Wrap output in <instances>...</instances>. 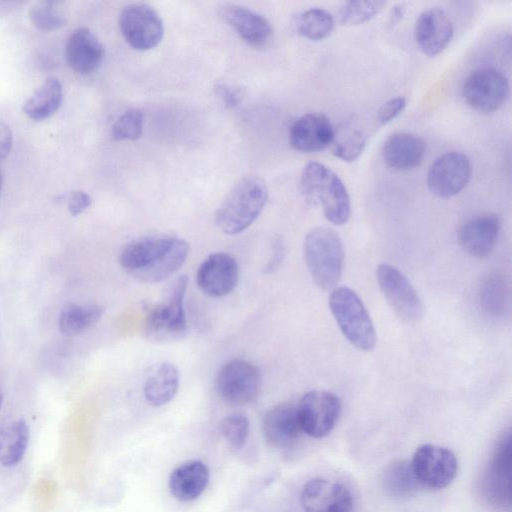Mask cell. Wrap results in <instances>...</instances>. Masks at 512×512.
I'll return each mask as SVG.
<instances>
[{"label": "cell", "mask_w": 512, "mask_h": 512, "mask_svg": "<svg viewBox=\"0 0 512 512\" xmlns=\"http://www.w3.org/2000/svg\"><path fill=\"white\" fill-rule=\"evenodd\" d=\"M500 232V220L495 214H484L466 221L458 232L462 249L475 258H485L494 249Z\"/></svg>", "instance_id": "20"}, {"label": "cell", "mask_w": 512, "mask_h": 512, "mask_svg": "<svg viewBox=\"0 0 512 512\" xmlns=\"http://www.w3.org/2000/svg\"><path fill=\"white\" fill-rule=\"evenodd\" d=\"M220 432L227 443L234 449L242 448L249 436V421L242 414L224 417L219 425Z\"/></svg>", "instance_id": "36"}, {"label": "cell", "mask_w": 512, "mask_h": 512, "mask_svg": "<svg viewBox=\"0 0 512 512\" xmlns=\"http://www.w3.org/2000/svg\"><path fill=\"white\" fill-rule=\"evenodd\" d=\"M144 114L140 109H130L120 115L112 126L114 140H136L143 129Z\"/></svg>", "instance_id": "35"}, {"label": "cell", "mask_w": 512, "mask_h": 512, "mask_svg": "<svg viewBox=\"0 0 512 512\" xmlns=\"http://www.w3.org/2000/svg\"><path fill=\"white\" fill-rule=\"evenodd\" d=\"M302 432L312 438H323L335 427L341 413V401L326 390L307 392L297 406Z\"/></svg>", "instance_id": "12"}, {"label": "cell", "mask_w": 512, "mask_h": 512, "mask_svg": "<svg viewBox=\"0 0 512 512\" xmlns=\"http://www.w3.org/2000/svg\"><path fill=\"white\" fill-rule=\"evenodd\" d=\"M410 463L420 486L432 490L449 486L458 471L455 454L450 449L435 444L420 445Z\"/></svg>", "instance_id": "8"}, {"label": "cell", "mask_w": 512, "mask_h": 512, "mask_svg": "<svg viewBox=\"0 0 512 512\" xmlns=\"http://www.w3.org/2000/svg\"><path fill=\"white\" fill-rule=\"evenodd\" d=\"M262 431L272 447L286 449L293 446L303 433L297 406L280 403L271 407L262 419Z\"/></svg>", "instance_id": "18"}, {"label": "cell", "mask_w": 512, "mask_h": 512, "mask_svg": "<svg viewBox=\"0 0 512 512\" xmlns=\"http://www.w3.org/2000/svg\"><path fill=\"white\" fill-rule=\"evenodd\" d=\"M453 33V23L440 7L423 11L415 23L416 43L419 49L429 57L441 53L451 41Z\"/></svg>", "instance_id": "17"}, {"label": "cell", "mask_w": 512, "mask_h": 512, "mask_svg": "<svg viewBox=\"0 0 512 512\" xmlns=\"http://www.w3.org/2000/svg\"><path fill=\"white\" fill-rule=\"evenodd\" d=\"M479 295L482 309L491 316L502 315L507 308L509 291L501 276L488 277L482 283Z\"/></svg>", "instance_id": "31"}, {"label": "cell", "mask_w": 512, "mask_h": 512, "mask_svg": "<svg viewBox=\"0 0 512 512\" xmlns=\"http://www.w3.org/2000/svg\"><path fill=\"white\" fill-rule=\"evenodd\" d=\"M425 152V141L419 136L406 132L392 134L382 147L385 164L396 171L415 168L421 163Z\"/></svg>", "instance_id": "22"}, {"label": "cell", "mask_w": 512, "mask_h": 512, "mask_svg": "<svg viewBox=\"0 0 512 512\" xmlns=\"http://www.w3.org/2000/svg\"><path fill=\"white\" fill-rule=\"evenodd\" d=\"M2 184H3V176H2V173L0 171V192H1V189H2Z\"/></svg>", "instance_id": "43"}, {"label": "cell", "mask_w": 512, "mask_h": 512, "mask_svg": "<svg viewBox=\"0 0 512 512\" xmlns=\"http://www.w3.org/2000/svg\"><path fill=\"white\" fill-rule=\"evenodd\" d=\"M92 204V198L84 191H73L68 196L67 206L72 216L84 212Z\"/></svg>", "instance_id": "38"}, {"label": "cell", "mask_w": 512, "mask_h": 512, "mask_svg": "<svg viewBox=\"0 0 512 512\" xmlns=\"http://www.w3.org/2000/svg\"><path fill=\"white\" fill-rule=\"evenodd\" d=\"M214 91L220 101L227 108L235 107L241 101L240 92L234 87H230L229 85L218 82L214 86Z\"/></svg>", "instance_id": "39"}, {"label": "cell", "mask_w": 512, "mask_h": 512, "mask_svg": "<svg viewBox=\"0 0 512 512\" xmlns=\"http://www.w3.org/2000/svg\"><path fill=\"white\" fill-rule=\"evenodd\" d=\"M103 312V307L96 303H69L60 312L59 329L67 336L79 335L97 323Z\"/></svg>", "instance_id": "28"}, {"label": "cell", "mask_w": 512, "mask_h": 512, "mask_svg": "<svg viewBox=\"0 0 512 512\" xmlns=\"http://www.w3.org/2000/svg\"><path fill=\"white\" fill-rule=\"evenodd\" d=\"M223 17L237 34L249 45L262 47L272 38L273 29L266 18L238 5H228Z\"/></svg>", "instance_id": "24"}, {"label": "cell", "mask_w": 512, "mask_h": 512, "mask_svg": "<svg viewBox=\"0 0 512 512\" xmlns=\"http://www.w3.org/2000/svg\"><path fill=\"white\" fill-rule=\"evenodd\" d=\"M463 98L473 109L491 113L498 110L509 96V81L498 69L482 67L473 71L462 88Z\"/></svg>", "instance_id": "11"}, {"label": "cell", "mask_w": 512, "mask_h": 512, "mask_svg": "<svg viewBox=\"0 0 512 512\" xmlns=\"http://www.w3.org/2000/svg\"><path fill=\"white\" fill-rule=\"evenodd\" d=\"M2 403H3V393H2V390L0 388V409H1Z\"/></svg>", "instance_id": "42"}, {"label": "cell", "mask_w": 512, "mask_h": 512, "mask_svg": "<svg viewBox=\"0 0 512 512\" xmlns=\"http://www.w3.org/2000/svg\"><path fill=\"white\" fill-rule=\"evenodd\" d=\"M239 268L237 261L229 254H210L198 267L196 281L200 290L211 297H223L237 285Z\"/></svg>", "instance_id": "16"}, {"label": "cell", "mask_w": 512, "mask_h": 512, "mask_svg": "<svg viewBox=\"0 0 512 512\" xmlns=\"http://www.w3.org/2000/svg\"><path fill=\"white\" fill-rule=\"evenodd\" d=\"M119 27L125 41L138 51L155 48L164 34L159 14L151 6L143 3L125 6L119 16Z\"/></svg>", "instance_id": "10"}, {"label": "cell", "mask_w": 512, "mask_h": 512, "mask_svg": "<svg viewBox=\"0 0 512 512\" xmlns=\"http://www.w3.org/2000/svg\"><path fill=\"white\" fill-rule=\"evenodd\" d=\"M103 57V45L90 29L78 28L71 33L66 43V58L74 71L90 74L98 69Z\"/></svg>", "instance_id": "21"}, {"label": "cell", "mask_w": 512, "mask_h": 512, "mask_svg": "<svg viewBox=\"0 0 512 512\" xmlns=\"http://www.w3.org/2000/svg\"><path fill=\"white\" fill-rule=\"evenodd\" d=\"M365 148V138L358 130L346 131L338 137L334 136L332 153L337 158L346 161H356Z\"/></svg>", "instance_id": "34"}, {"label": "cell", "mask_w": 512, "mask_h": 512, "mask_svg": "<svg viewBox=\"0 0 512 512\" xmlns=\"http://www.w3.org/2000/svg\"><path fill=\"white\" fill-rule=\"evenodd\" d=\"M406 13V5L404 3H398L390 11L389 25L394 27L398 25L403 19Z\"/></svg>", "instance_id": "41"}, {"label": "cell", "mask_w": 512, "mask_h": 512, "mask_svg": "<svg viewBox=\"0 0 512 512\" xmlns=\"http://www.w3.org/2000/svg\"><path fill=\"white\" fill-rule=\"evenodd\" d=\"M62 102V85L49 77L23 103V112L33 120H44L54 114Z\"/></svg>", "instance_id": "26"}, {"label": "cell", "mask_w": 512, "mask_h": 512, "mask_svg": "<svg viewBox=\"0 0 512 512\" xmlns=\"http://www.w3.org/2000/svg\"><path fill=\"white\" fill-rule=\"evenodd\" d=\"M335 131L330 120L322 113H307L291 125L290 145L297 151L315 152L332 144Z\"/></svg>", "instance_id": "19"}, {"label": "cell", "mask_w": 512, "mask_h": 512, "mask_svg": "<svg viewBox=\"0 0 512 512\" xmlns=\"http://www.w3.org/2000/svg\"><path fill=\"white\" fill-rule=\"evenodd\" d=\"M13 145V133L11 128L0 120V161L5 159Z\"/></svg>", "instance_id": "40"}, {"label": "cell", "mask_w": 512, "mask_h": 512, "mask_svg": "<svg viewBox=\"0 0 512 512\" xmlns=\"http://www.w3.org/2000/svg\"><path fill=\"white\" fill-rule=\"evenodd\" d=\"M210 479L207 465L200 460H189L177 466L169 477V490L181 502L197 499Z\"/></svg>", "instance_id": "23"}, {"label": "cell", "mask_w": 512, "mask_h": 512, "mask_svg": "<svg viewBox=\"0 0 512 512\" xmlns=\"http://www.w3.org/2000/svg\"><path fill=\"white\" fill-rule=\"evenodd\" d=\"M29 427L24 419L0 427V464L12 467L25 455L29 443Z\"/></svg>", "instance_id": "27"}, {"label": "cell", "mask_w": 512, "mask_h": 512, "mask_svg": "<svg viewBox=\"0 0 512 512\" xmlns=\"http://www.w3.org/2000/svg\"><path fill=\"white\" fill-rule=\"evenodd\" d=\"M178 387V369L172 363L163 362L145 380L143 388L145 400L153 407L163 406L173 400Z\"/></svg>", "instance_id": "25"}, {"label": "cell", "mask_w": 512, "mask_h": 512, "mask_svg": "<svg viewBox=\"0 0 512 512\" xmlns=\"http://www.w3.org/2000/svg\"><path fill=\"white\" fill-rule=\"evenodd\" d=\"M406 99L404 97H394L386 101L378 112V121L382 124H388L395 119L405 108Z\"/></svg>", "instance_id": "37"}, {"label": "cell", "mask_w": 512, "mask_h": 512, "mask_svg": "<svg viewBox=\"0 0 512 512\" xmlns=\"http://www.w3.org/2000/svg\"><path fill=\"white\" fill-rule=\"evenodd\" d=\"M261 386L259 369L250 361L232 359L216 376L218 395L228 404L242 406L253 402Z\"/></svg>", "instance_id": "9"}, {"label": "cell", "mask_w": 512, "mask_h": 512, "mask_svg": "<svg viewBox=\"0 0 512 512\" xmlns=\"http://www.w3.org/2000/svg\"><path fill=\"white\" fill-rule=\"evenodd\" d=\"M268 197L265 181L256 175L240 179L228 192L215 214L218 228L235 235L246 230L260 215Z\"/></svg>", "instance_id": "3"}, {"label": "cell", "mask_w": 512, "mask_h": 512, "mask_svg": "<svg viewBox=\"0 0 512 512\" xmlns=\"http://www.w3.org/2000/svg\"><path fill=\"white\" fill-rule=\"evenodd\" d=\"M381 484L387 495L398 499L412 496L421 487L406 460L390 463L382 473Z\"/></svg>", "instance_id": "29"}, {"label": "cell", "mask_w": 512, "mask_h": 512, "mask_svg": "<svg viewBox=\"0 0 512 512\" xmlns=\"http://www.w3.org/2000/svg\"><path fill=\"white\" fill-rule=\"evenodd\" d=\"M376 277L384 297L399 318L415 323L423 317L424 306L419 295L397 268L381 263L377 267Z\"/></svg>", "instance_id": "13"}, {"label": "cell", "mask_w": 512, "mask_h": 512, "mask_svg": "<svg viewBox=\"0 0 512 512\" xmlns=\"http://www.w3.org/2000/svg\"><path fill=\"white\" fill-rule=\"evenodd\" d=\"M303 251L314 283L322 290L333 289L341 278L344 263L339 235L329 227H315L306 234Z\"/></svg>", "instance_id": "4"}, {"label": "cell", "mask_w": 512, "mask_h": 512, "mask_svg": "<svg viewBox=\"0 0 512 512\" xmlns=\"http://www.w3.org/2000/svg\"><path fill=\"white\" fill-rule=\"evenodd\" d=\"M186 275H180L170 285L164 299L146 305V334L154 340H174L184 337L188 330L185 314Z\"/></svg>", "instance_id": "6"}, {"label": "cell", "mask_w": 512, "mask_h": 512, "mask_svg": "<svg viewBox=\"0 0 512 512\" xmlns=\"http://www.w3.org/2000/svg\"><path fill=\"white\" fill-rule=\"evenodd\" d=\"M329 307L342 334L356 348L363 351L374 349L377 336L363 302L352 289L341 286L333 289Z\"/></svg>", "instance_id": "5"}, {"label": "cell", "mask_w": 512, "mask_h": 512, "mask_svg": "<svg viewBox=\"0 0 512 512\" xmlns=\"http://www.w3.org/2000/svg\"><path fill=\"white\" fill-rule=\"evenodd\" d=\"M334 28V19L330 12L322 8H311L300 14L297 30L309 40H322L328 37Z\"/></svg>", "instance_id": "30"}, {"label": "cell", "mask_w": 512, "mask_h": 512, "mask_svg": "<svg viewBox=\"0 0 512 512\" xmlns=\"http://www.w3.org/2000/svg\"><path fill=\"white\" fill-rule=\"evenodd\" d=\"M300 503L305 512H351L353 495L340 482L316 477L304 484Z\"/></svg>", "instance_id": "15"}, {"label": "cell", "mask_w": 512, "mask_h": 512, "mask_svg": "<svg viewBox=\"0 0 512 512\" xmlns=\"http://www.w3.org/2000/svg\"><path fill=\"white\" fill-rule=\"evenodd\" d=\"M300 192L313 205H320L325 218L334 225L345 224L350 216V199L339 176L322 163H307L301 173Z\"/></svg>", "instance_id": "2"}, {"label": "cell", "mask_w": 512, "mask_h": 512, "mask_svg": "<svg viewBox=\"0 0 512 512\" xmlns=\"http://www.w3.org/2000/svg\"><path fill=\"white\" fill-rule=\"evenodd\" d=\"M32 24L43 31H52L64 26L66 13L61 2L38 1L31 5L28 12Z\"/></svg>", "instance_id": "32"}, {"label": "cell", "mask_w": 512, "mask_h": 512, "mask_svg": "<svg viewBox=\"0 0 512 512\" xmlns=\"http://www.w3.org/2000/svg\"><path fill=\"white\" fill-rule=\"evenodd\" d=\"M385 5L386 2L379 0L347 1L340 8V21L345 25L363 24L378 15Z\"/></svg>", "instance_id": "33"}, {"label": "cell", "mask_w": 512, "mask_h": 512, "mask_svg": "<svg viewBox=\"0 0 512 512\" xmlns=\"http://www.w3.org/2000/svg\"><path fill=\"white\" fill-rule=\"evenodd\" d=\"M189 244L178 237L149 236L127 244L119 256L121 266L144 283H157L173 275L185 263Z\"/></svg>", "instance_id": "1"}, {"label": "cell", "mask_w": 512, "mask_h": 512, "mask_svg": "<svg viewBox=\"0 0 512 512\" xmlns=\"http://www.w3.org/2000/svg\"><path fill=\"white\" fill-rule=\"evenodd\" d=\"M511 455V433L506 431L497 441L480 481L483 498L501 511L511 507Z\"/></svg>", "instance_id": "7"}, {"label": "cell", "mask_w": 512, "mask_h": 512, "mask_svg": "<svg viewBox=\"0 0 512 512\" xmlns=\"http://www.w3.org/2000/svg\"><path fill=\"white\" fill-rule=\"evenodd\" d=\"M472 165L469 158L459 151H450L439 156L427 174L429 190L440 198L459 194L469 183Z\"/></svg>", "instance_id": "14"}]
</instances>
